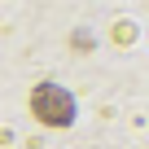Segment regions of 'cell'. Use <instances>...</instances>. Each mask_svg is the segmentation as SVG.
<instances>
[{
	"label": "cell",
	"mask_w": 149,
	"mask_h": 149,
	"mask_svg": "<svg viewBox=\"0 0 149 149\" xmlns=\"http://www.w3.org/2000/svg\"><path fill=\"white\" fill-rule=\"evenodd\" d=\"M31 114H35L44 127H70V123H74V101H70L66 88L40 84V88L31 92Z\"/></svg>",
	"instance_id": "1"
}]
</instances>
